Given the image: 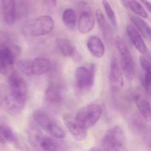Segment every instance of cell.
I'll use <instances>...</instances> for the list:
<instances>
[{
	"mask_svg": "<svg viewBox=\"0 0 151 151\" xmlns=\"http://www.w3.org/2000/svg\"><path fill=\"white\" fill-rule=\"evenodd\" d=\"M27 93L26 81L17 71H12L7 85L0 91V107L10 115L19 114L25 106Z\"/></svg>",
	"mask_w": 151,
	"mask_h": 151,
	"instance_id": "cell-1",
	"label": "cell"
},
{
	"mask_svg": "<svg viewBox=\"0 0 151 151\" xmlns=\"http://www.w3.org/2000/svg\"><path fill=\"white\" fill-rule=\"evenodd\" d=\"M35 122L51 136L59 139L65 137L66 133L58 121L49 113L42 110L36 111L33 114Z\"/></svg>",
	"mask_w": 151,
	"mask_h": 151,
	"instance_id": "cell-2",
	"label": "cell"
},
{
	"mask_svg": "<svg viewBox=\"0 0 151 151\" xmlns=\"http://www.w3.org/2000/svg\"><path fill=\"white\" fill-rule=\"evenodd\" d=\"M125 143L124 132L117 125L109 129L101 140L102 147L106 151H122Z\"/></svg>",
	"mask_w": 151,
	"mask_h": 151,
	"instance_id": "cell-3",
	"label": "cell"
},
{
	"mask_svg": "<svg viewBox=\"0 0 151 151\" xmlns=\"http://www.w3.org/2000/svg\"><path fill=\"white\" fill-rule=\"evenodd\" d=\"M102 114V109L98 104H90L81 109L75 116L79 125L87 129L95 125Z\"/></svg>",
	"mask_w": 151,
	"mask_h": 151,
	"instance_id": "cell-4",
	"label": "cell"
},
{
	"mask_svg": "<svg viewBox=\"0 0 151 151\" xmlns=\"http://www.w3.org/2000/svg\"><path fill=\"white\" fill-rule=\"evenodd\" d=\"M116 44L121 56L122 70L125 76L129 80H132L135 76V65L130 51L121 37L116 38Z\"/></svg>",
	"mask_w": 151,
	"mask_h": 151,
	"instance_id": "cell-5",
	"label": "cell"
},
{
	"mask_svg": "<svg viewBox=\"0 0 151 151\" xmlns=\"http://www.w3.org/2000/svg\"><path fill=\"white\" fill-rule=\"evenodd\" d=\"M54 21L51 17L42 16L31 22L27 27L28 33L32 36L47 35L53 29Z\"/></svg>",
	"mask_w": 151,
	"mask_h": 151,
	"instance_id": "cell-6",
	"label": "cell"
},
{
	"mask_svg": "<svg viewBox=\"0 0 151 151\" xmlns=\"http://www.w3.org/2000/svg\"><path fill=\"white\" fill-rule=\"evenodd\" d=\"M94 68L93 65L91 68L86 67H78L75 71V77L78 88L82 91H86L92 87L94 82Z\"/></svg>",
	"mask_w": 151,
	"mask_h": 151,
	"instance_id": "cell-7",
	"label": "cell"
},
{
	"mask_svg": "<svg viewBox=\"0 0 151 151\" xmlns=\"http://www.w3.org/2000/svg\"><path fill=\"white\" fill-rule=\"evenodd\" d=\"M32 144L40 151H59L57 144L39 131L34 130L30 135Z\"/></svg>",
	"mask_w": 151,
	"mask_h": 151,
	"instance_id": "cell-8",
	"label": "cell"
},
{
	"mask_svg": "<svg viewBox=\"0 0 151 151\" xmlns=\"http://www.w3.org/2000/svg\"><path fill=\"white\" fill-rule=\"evenodd\" d=\"M15 54L9 45H0V74L6 75L13 68L15 62Z\"/></svg>",
	"mask_w": 151,
	"mask_h": 151,
	"instance_id": "cell-9",
	"label": "cell"
},
{
	"mask_svg": "<svg viewBox=\"0 0 151 151\" xmlns=\"http://www.w3.org/2000/svg\"><path fill=\"white\" fill-rule=\"evenodd\" d=\"M63 118L66 127L75 139L77 140L85 139L87 136V129L80 126L77 122L75 117L65 114L63 115Z\"/></svg>",
	"mask_w": 151,
	"mask_h": 151,
	"instance_id": "cell-10",
	"label": "cell"
},
{
	"mask_svg": "<svg viewBox=\"0 0 151 151\" xmlns=\"http://www.w3.org/2000/svg\"><path fill=\"white\" fill-rule=\"evenodd\" d=\"M109 84L114 90L121 89L124 84L123 76L116 59H113L110 66L109 76Z\"/></svg>",
	"mask_w": 151,
	"mask_h": 151,
	"instance_id": "cell-11",
	"label": "cell"
},
{
	"mask_svg": "<svg viewBox=\"0 0 151 151\" xmlns=\"http://www.w3.org/2000/svg\"><path fill=\"white\" fill-rule=\"evenodd\" d=\"M45 99L50 105H58L61 102L63 93L61 87L55 83H51L45 93Z\"/></svg>",
	"mask_w": 151,
	"mask_h": 151,
	"instance_id": "cell-12",
	"label": "cell"
},
{
	"mask_svg": "<svg viewBox=\"0 0 151 151\" xmlns=\"http://www.w3.org/2000/svg\"><path fill=\"white\" fill-rule=\"evenodd\" d=\"M126 32L133 45L142 54H145L147 52V47L140 34L137 29L131 24L126 27Z\"/></svg>",
	"mask_w": 151,
	"mask_h": 151,
	"instance_id": "cell-13",
	"label": "cell"
},
{
	"mask_svg": "<svg viewBox=\"0 0 151 151\" xmlns=\"http://www.w3.org/2000/svg\"><path fill=\"white\" fill-rule=\"evenodd\" d=\"M17 17L16 4L13 0L2 1V20L9 24H14Z\"/></svg>",
	"mask_w": 151,
	"mask_h": 151,
	"instance_id": "cell-14",
	"label": "cell"
},
{
	"mask_svg": "<svg viewBox=\"0 0 151 151\" xmlns=\"http://www.w3.org/2000/svg\"><path fill=\"white\" fill-rule=\"evenodd\" d=\"M51 67L49 60L43 57H37L31 61L32 75L40 76L47 72Z\"/></svg>",
	"mask_w": 151,
	"mask_h": 151,
	"instance_id": "cell-15",
	"label": "cell"
},
{
	"mask_svg": "<svg viewBox=\"0 0 151 151\" xmlns=\"http://www.w3.org/2000/svg\"><path fill=\"white\" fill-rule=\"evenodd\" d=\"M95 20L93 16L88 12H84L79 17L78 23V29L80 33L86 34L93 29Z\"/></svg>",
	"mask_w": 151,
	"mask_h": 151,
	"instance_id": "cell-16",
	"label": "cell"
},
{
	"mask_svg": "<svg viewBox=\"0 0 151 151\" xmlns=\"http://www.w3.org/2000/svg\"><path fill=\"white\" fill-rule=\"evenodd\" d=\"M87 47L90 52L96 58H101L105 54V47L101 40L96 36L89 38Z\"/></svg>",
	"mask_w": 151,
	"mask_h": 151,
	"instance_id": "cell-17",
	"label": "cell"
},
{
	"mask_svg": "<svg viewBox=\"0 0 151 151\" xmlns=\"http://www.w3.org/2000/svg\"><path fill=\"white\" fill-rule=\"evenodd\" d=\"M132 22L147 39H151V29L147 23L138 17L132 16L130 17Z\"/></svg>",
	"mask_w": 151,
	"mask_h": 151,
	"instance_id": "cell-18",
	"label": "cell"
},
{
	"mask_svg": "<svg viewBox=\"0 0 151 151\" xmlns=\"http://www.w3.org/2000/svg\"><path fill=\"white\" fill-rule=\"evenodd\" d=\"M136 105L142 116L147 121L151 118V107L150 103L140 95H137L135 98Z\"/></svg>",
	"mask_w": 151,
	"mask_h": 151,
	"instance_id": "cell-19",
	"label": "cell"
},
{
	"mask_svg": "<svg viewBox=\"0 0 151 151\" xmlns=\"http://www.w3.org/2000/svg\"><path fill=\"white\" fill-rule=\"evenodd\" d=\"M16 140V137L12 129L6 124H0V143H13Z\"/></svg>",
	"mask_w": 151,
	"mask_h": 151,
	"instance_id": "cell-20",
	"label": "cell"
},
{
	"mask_svg": "<svg viewBox=\"0 0 151 151\" xmlns=\"http://www.w3.org/2000/svg\"><path fill=\"white\" fill-rule=\"evenodd\" d=\"M57 47L64 56H71L75 52L74 47L70 41L66 38L57 39L56 40Z\"/></svg>",
	"mask_w": 151,
	"mask_h": 151,
	"instance_id": "cell-21",
	"label": "cell"
},
{
	"mask_svg": "<svg viewBox=\"0 0 151 151\" xmlns=\"http://www.w3.org/2000/svg\"><path fill=\"white\" fill-rule=\"evenodd\" d=\"M62 20L68 29H75L76 25V15L75 10L70 8L65 9L63 14Z\"/></svg>",
	"mask_w": 151,
	"mask_h": 151,
	"instance_id": "cell-22",
	"label": "cell"
},
{
	"mask_svg": "<svg viewBox=\"0 0 151 151\" xmlns=\"http://www.w3.org/2000/svg\"><path fill=\"white\" fill-rule=\"evenodd\" d=\"M121 2L124 6L139 16L144 18L148 17V14L138 1H122Z\"/></svg>",
	"mask_w": 151,
	"mask_h": 151,
	"instance_id": "cell-23",
	"label": "cell"
},
{
	"mask_svg": "<svg viewBox=\"0 0 151 151\" xmlns=\"http://www.w3.org/2000/svg\"><path fill=\"white\" fill-rule=\"evenodd\" d=\"M96 19L99 24V27L104 35V37L106 40L108 38V29L107 24L105 20V17L103 13L100 9H97L95 13Z\"/></svg>",
	"mask_w": 151,
	"mask_h": 151,
	"instance_id": "cell-24",
	"label": "cell"
},
{
	"mask_svg": "<svg viewBox=\"0 0 151 151\" xmlns=\"http://www.w3.org/2000/svg\"><path fill=\"white\" fill-rule=\"evenodd\" d=\"M102 3L103 7L106 11V14L109 19V21L111 22L113 26L116 27L117 26L116 17L115 14L110 6V4L107 1H102Z\"/></svg>",
	"mask_w": 151,
	"mask_h": 151,
	"instance_id": "cell-25",
	"label": "cell"
},
{
	"mask_svg": "<svg viewBox=\"0 0 151 151\" xmlns=\"http://www.w3.org/2000/svg\"><path fill=\"white\" fill-rule=\"evenodd\" d=\"M31 61L29 59H23L18 63V68L21 72L26 76H31Z\"/></svg>",
	"mask_w": 151,
	"mask_h": 151,
	"instance_id": "cell-26",
	"label": "cell"
},
{
	"mask_svg": "<svg viewBox=\"0 0 151 151\" xmlns=\"http://www.w3.org/2000/svg\"><path fill=\"white\" fill-rule=\"evenodd\" d=\"M143 83L145 89L150 93L151 85V68L145 71Z\"/></svg>",
	"mask_w": 151,
	"mask_h": 151,
	"instance_id": "cell-27",
	"label": "cell"
},
{
	"mask_svg": "<svg viewBox=\"0 0 151 151\" xmlns=\"http://www.w3.org/2000/svg\"><path fill=\"white\" fill-rule=\"evenodd\" d=\"M139 63L141 68L144 71L151 68L150 63L146 58L144 56H140L139 58Z\"/></svg>",
	"mask_w": 151,
	"mask_h": 151,
	"instance_id": "cell-28",
	"label": "cell"
},
{
	"mask_svg": "<svg viewBox=\"0 0 151 151\" xmlns=\"http://www.w3.org/2000/svg\"><path fill=\"white\" fill-rule=\"evenodd\" d=\"M44 2L46 5L52 6H56V5H57V1H54V0H48V1L47 0V1H44Z\"/></svg>",
	"mask_w": 151,
	"mask_h": 151,
	"instance_id": "cell-29",
	"label": "cell"
},
{
	"mask_svg": "<svg viewBox=\"0 0 151 151\" xmlns=\"http://www.w3.org/2000/svg\"><path fill=\"white\" fill-rule=\"evenodd\" d=\"M142 2H143V4L146 7L149 12H150L151 11V5H150V2L148 1H142Z\"/></svg>",
	"mask_w": 151,
	"mask_h": 151,
	"instance_id": "cell-30",
	"label": "cell"
},
{
	"mask_svg": "<svg viewBox=\"0 0 151 151\" xmlns=\"http://www.w3.org/2000/svg\"><path fill=\"white\" fill-rule=\"evenodd\" d=\"M0 19L2 20V1H0Z\"/></svg>",
	"mask_w": 151,
	"mask_h": 151,
	"instance_id": "cell-31",
	"label": "cell"
},
{
	"mask_svg": "<svg viewBox=\"0 0 151 151\" xmlns=\"http://www.w3.org/2000/svg\"><path fill=\"white\" fill-rule=\"evenodd\" d=\"M89 151H103L101 148H100L99 147H92L91 150Z\"/></svg>",
	"mask_w": 151,
	"mask_h": 151,
	"instance_id": "cell-32",
	"label": "cell"
}]
</instances>
